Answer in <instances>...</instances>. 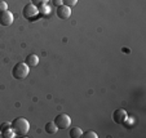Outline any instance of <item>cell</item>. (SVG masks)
I'll return each mask as SVG.
<instances>
[{"label":"cell","instance_id":"4","mask_svg":"<svg viewBox=\"0 0 146 138\" xmlns=\"http://www.w3.org/2000/svg\"><path fill=\"white\" fill-rule=\"evenodd\" d=\"M54 124L57 125L58 129H66V128L70 127V124H71V118H70L67 114H58L57 116L54 118Z\"/></svg>","mask_w":146,"mask_h":138},{"label":"cell","instance_id":"7","mask_svg":"<svg viewBox=\"0 0 146 138\" xmlns=\"http://www.w3.org/2000/svg\"><path fill=\"white\" fill-rule=\"evenodd\" d=\"M13 23V14L11 11H4L0 13V25L1 26H11Z\"/></svg>","mask_w":146,"mask_h":138},{"label":"cell","instance_id":"12","mask_svg":"<svg viewBox=\"0 0 146 138\" xmlns=\"http://www.w3.org/2000/svg\"><path fill=\"white\" fill-rule=\"evenodd\" d=\"M1 137H4V138H13V137H16V133H14V130L12 129V128H8V129H5V130H3V132H1Z\"/></svg>","mask_w":146,"mask_h":138},{"label":"cell","instance_id":"2","mask_svg":"<svg viewBox=\"0 0 146 138\" xmlns=\"http://www.w3.org/2000/svg\"><path fill=\"white\" fill-rule=\"evenodd\" d=\"M29 71H30V67L25 62H18L12 69V76L14 79H17V80H22L29 75Z\"/></svg>","mask_w":146,"mask_h":138},{"label":"cell","instance_id":"17","mask_svg":"<svg viewBox=\"0 0 146 138\" xmlns=\"http://www.w3.org/2000/svg\"><path fill=\"white\" fill-rule=\"evenodd\" d=\"M8 128H12V124H11V123H8V121H5V123H3V124H1V127H0V130L3 132V130L8 129Z\"/></svg>","mask_w":146,"mask_h":138},{"label":"cell","instance_id":"13","mask_svg":"<svg viewBox=\"0 0 146 138\" xmlns=\"http://www.w3.org/2000/svg\"><path fill=\"white\" fill-rule=\"evenodd\" d=\"M82 137H84V138H97L98 134H97L94 130H87V132H84L82 134Z\"/></svg>","mask_w":146,"mask_h":138},{"label":"cell","instance_id":"6","mask_svg":"<svg viewBox=\"0 0 146 138\" xmlns=\"http://www.w3.org/2000/svg\"><path fill=\"white\" fill-rule=\"evenodd\" d=\"M56 14H57V17L60 19H69L70 16H71V8L65 5V4H62V5L57 7Z\"/></svg>","mask_w":146,"mask_h":138},{"label":"cell","instance_id":"15","mask_svg":"<svg viewBox=\"0 0 146 138\" xmlns=\"http://www.w3.org/2000/svg\"><path fill=\"white\" fill-rule=\"evenodd\" d=\"M64 1V4L65 5H67V7H74V5H76V3H78V0H62Z\"/></svg>","mask_w":146,"mask_h":138},{"label":"cell","instance_id":"16","mask_svg":"<svg viewBox=\"0 0 146 138\" xmlns=\"http://www.w3.org/2000/svg\"><path fill=\"white\" fill-rule=\"evenodd\" d=\"M4 11H8V4H7L4 0H0V13Z\"/></svg>","mask_w":146,"mask_h":138},{"label":"cell","instance_id":"3","mask_svg":"<svg viewBox=\"0 0 146 138\" xmlns=\"http://www.w3.org/2000/svg\"><path fill=\"white\" fill-rule=\"evenodd\" d=\"M22 14L26 19L29 21H35L36 18L39 17V11H38V7L34 5L33 3H29L23 7L22 9Z\"/></svg>","mask_w":146,"mask_h":138},{"label":"cell","instance_id":"8","mask_svg":"<svg viewBox=\"0 0 146 138\" xmlns=\"http://www.w3.org/2000/svg\"><path fill=\"white\" fill-rule=\"evenodd\" d=\"M38 11H39V16L43 17V18H49L52 16V9L48 4H43V5L38 7Z\"/></svg>","mask_w":146,"mask_h":138},{"label":"cell","instance_id":"18","mask_svg":"<svg viewBox=\"0 0 146 138\" xmlns=\"http://www.w3.org/2000/svg\"><path fill=\"white\" fill-rule=\"evenodd\" d=\"M53 1V5H56V7H60V5H62L64 4V1L62 0H52Z\"/></svg>","mask_w":146,"mask_h":138},{"label":"cell","instance_id":"14","mask_svg":"<svg viewBox=\"0 0 146 138\" xmlns=\"http://www.w3.org/2000/svg\"><path fill=\"white\" fill-rule=\"evenodd\" d=\"M48 1H49V0H31V3L36 7H40V5H43V4H48Z\"/></svg>","mask_w":146,"mask_h":138},{"label":"cell","instance_id":"11","mask_svg":"<svg viewBox=\"0 0 146 138\" xmlns=\"http://www.w3.org/2000/svg\"><path fill=\"white\" fill-rule=\"evenodd\" d=\"M82 134H83V130L79 127H74L72 129H70V133H69V135L71 138H80Z\"/></svg>","mask_w":146,"mask_h":138},{"label":"cell","instance_id":"10","mask_svg":"<svg viewBox=\"0 0 146 138\" xmlns=\"http://www.w3.org/2000/svg\"><path fill=\"white\" fill-rule=\"evenodd\" d=\"M44 130L48 133V134H56L58 128H57V125L54 124V121H48L44 127Z\"/></svg>","mask_w":146,"mask_h":138},{"label":"cell","instance_id":"1","mask_svg":"<svg viewBox=\"0 0 146 138\" xmlns=\"http://www.w3.org/2000/svg\"><path fill=\"white\" fill-rule=\"evenodd\" d=\"M11 124L16 135H26L29 133V130H30V123L25 118H16Z\"/></svg>","mask_w":146,"mask_h":138},{"label":"cell","instance_id":"5","mask_svg":"<svg viewBox=\"0 0 146 138\" xmlns=\"http://www.w3.org/2000/svg\"><path fill=\"white\" fill-rule=\"evenodd\" d=\"M113 120L116 124H124L128 120V112L123 108H118L113 112Z\"/></svg>","mask_w":146,"mask_h":138},{"label":"cell","instance_id":"9","mask_svg":"<svg viewBox=\"0 0 146 138\" xmlns=\"http://www.w3.org/2000/svg\"><path fill=\"white\" fill-rule=\"evenodd\" d=\"M25 63L29 67H35V66H38V63H39V57H38L36 54H34V53H31V54H29L27 57H26Z\"/></svg>","mask_w":146,"mask_h":138}]
</instances>
